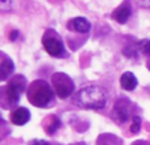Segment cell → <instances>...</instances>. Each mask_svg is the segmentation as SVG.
<instances>
[{
  "label": "cell",
  "instance_id": "7",
  "mask_svg": "<svg viewBox=\"0 0 150 145\" xmlns=\"http://www.w3.org/2000/svg\"><path fill=\"white\" fill-rule=\"evenodd\" d=\"M30 119V112L28 111V108L25 107H18L17 109H15L11 116V120H12L13 124L16 125H24L29 122Z\"/></svg>",
  "mask_w": 150,
  "mask_h": 145
},
{
  "label": "cell",
  "instance_id": "4",
  "mask_svg": "<svg viewBox=\"0 0 150 145\" xmlns=\"http://www.w3.org/2000/svg\"><path fill=\"white\" fill-rule=\"evenodd\" d=\"M24 90H25V78L21 77V75L15 77L8 83V87H7V96L11 103H13V104L17 103L18 99H20L21 92Z\"/></svg>",
  "mask_w": 150,
  "mask_h": 145
},
{
  "label": "cell",
  "instance_id": "15",
  "mask_svg": "<svg viewBox=\"0 0 150 145\" xmlns=\"http://www.w3.org/2000/svg\"><path fill=\"white\" fill-rule=\"evenodd\" d=\"M136 1H137L138 4L141 5V7H144V8H150V0H136Z\"/></svg>",
  "mask_w": 150,
  "mask_h": 145
},
{
  "label": "cell",
  "instance_id": "1",
  "mask_svg": "<svg viewBox=\"0 0 150 145\" xmlns=\"http://www.w3.org/2000/svg\"><path fill=\"white\" fill-rule=\"evenodd\" d=\"M74 103L80 108L100 109L107 104V92L99 86H87L74 95Z\"/></svg>",
  "mask_w": 150,
  "mask_h": 145
},
{
  "label": "cell",
  "instance_id": "14",
  "mask_svg": "<svg viewBox=\"0 0 150 145\" xmlns=\"http://www.w3.org/2000/svg\"><path fill=\"white\" fill-rule=\"evenodd\" d=\"M11 4H12V0H0V5H1L3 11L11 9Z\"/></svg>",
  "mask_w": 150,
  "mask_h": 145
},
{
  "label": "cell",
  "instance_id": "10",
  "mask_svg": "<svg viewBox=\"0 0 150 145\" xmlns=\"http://www.w3.org/2000/svg\"><path fill=\"white\" fill-rule=\"evenodd\" d=\"M13 70H15L13 62L9 60V58H4L1 62V66H0V79L5 80L13 72Z\"/></svg>",
  "mask_w": 150,
  "mask_h": 145
},
{
  "label": "cell",
  "instance_id": "9",
  "mask_svg": "<svg viewBox=\"0 0 150 145\" xmlns=\"http://www.w3.org/2000/svg\"><path fill=\"white\" fill-rule=\"evenodd\" d=\"M69 25L71 26L70 29H74V31L79 32V33H87L91 29V24L87 18L84 17H75L74 20L70 21Z\"/></svg>",
  "mask_w": 150,
  "mask_h": 145
},
{
  "label": "cell",
  "instance_id": "13",
  "mask_svg": "<svg viewBox=\"0 0 150 145\" xmlns=\"http://www.w3.org/2000/svg\"><path fill=\"white\" fill-rule=\"evenodd\" d=\"M141 128V119L140 117H133V123H132V127H130V131H132L133 133H137L138 131H140Z\"/></svg>",
  "mask_w": 150,
  "mask_h": 145
},
{
  "label": "cell",
  "instance_id": "6",
  "mask_svg": "<svg viewBox=\"0 0 150 145\" xmlns=\"http://www.w3.org/2000/svg\"><path fill=\"white\" fill-rule=\"evenodd\" d=\"M130 15H132V8H130V5L128 3H124L117 9L113 11L112 18L115 21H117L119 24H125L128 21V18L130 17Z\"/></svg>",
  "mask_w": 150,
  "mask_h": 145
},
{
  "label": "cell",
  "instance_id": "5",
  "mask_svg": "<svg viewBox=\"0 0 150 145\" xmlns=\"http://www.w3.org/2000/svg\"><path fill=\"white\" fill-rule=\"evenodd\" d=\"M42 44L44 48L50 55H54V57H62L65 54V48L63 44L54 36H45L42 40Z\"/></svg>",
  "mask_w": 150,
  "mask_h": 145
},
{
  "label": "cell",
  "instance_id": "11",
  "mask_svg": "<svg viewBox=\"0 0 150 145\" xmlns=\"http://www.w3.org/2000/svg\"><path fill=\"white\" fill-rule=\"evenodd\" d=\"M138 49L146 55H150V41L149 40H142L138 42Z\"/></svg>",
  "mask_w": 150,
  "mask_h": 145
},
{
  "label": "cell",
  "instance_id": "2",
  "mask_svg": "<svg viewBox=\"0 0 150 145\" xmlns=\"http://www.w3.org/2000/svg\"><path fill=\"white\" fill-rule=\"evenodd\" d=\"M28 99L36 107H46L53 100V90L44 80H37L30 86Z\"/></svg>",
  "mask_w": 150,
  "mask_h": 145
},
{
  "label": "cell",
  "instance_id": "17",
  "mask_svg": "<svg viewBox=\"0 0 150 145\" xmlns=\"http://www.w3.org/2000/svg\"><path fill=\"white\" fill-rule=\"evenodd\" d=\"M30 145H49L46 141H41V140H34L33 143H30Z\"/></svg>",
  "mask_w": 150,
  "mask_h": 145
},
{
  "label": "cell",
  "instance_id": "3",
  "mask_svg": "<svg viewBox=\"0 0 150 145\" xmlns=\"http://www.w3.org/2000/svg\"><path fill=\"white\" fill-rule=\"evenodd\" d=\"M53 87L54 91L61 99H66L73 94L74 91V83L71 82L70 77H67L66 74L62 72H57L53 75Z\"/></svg>",
  "mask_w": 150,
  "mask_h": 145
},
{
  "label": "cell",
  "instance_id": "16",
  "mask_svg": "<svg viewBox=\"0 0 150 145\" xmlns=\"http://www.w3.org/2000/svg\"><path fill=\"white\" fill-rule=\"evenodd\" d=\"M18 37V32L17 31H13V32H11V34H9V38L12 40V41H15L16 38Z\"/></svg>",
  "mask_w": 150,
  "mask_h": 145
},
{
  "label": "cell",
  "instance_id": "12",
  "mask_svg": "<svg viewBox=\"0 0 150 145\" xmlns=\"http://www.w3.org/2000/svg\"><path fill=\"white\" fill-rule=\"evenodd\" d=\"M59 125H61L59 119H58V117H55V116H53L52 124H50L49 127H46V131H47L49 133H54L55 131H57V128H59Z\"/></svg>",
  "mask_w": 150,
  "mask_h": 145
},
{
  "label": "cell",
  "instance_id": "8",
  "mask_svg": "<svg viewBox=\"0 0 150 145\" xmlns=\"http://www.w3.org/2000/svg\"><path fill=\"white\" fill-rule=\"evenodd\" d=\"M120 85H121V87L124 88V90L133 91L136 87H137V78L134 77L133 72L127 71L121 75V78H120Z\"/></svg>",
  "mask_w": 150,
  "mask_h": 145
}]
</instances>
